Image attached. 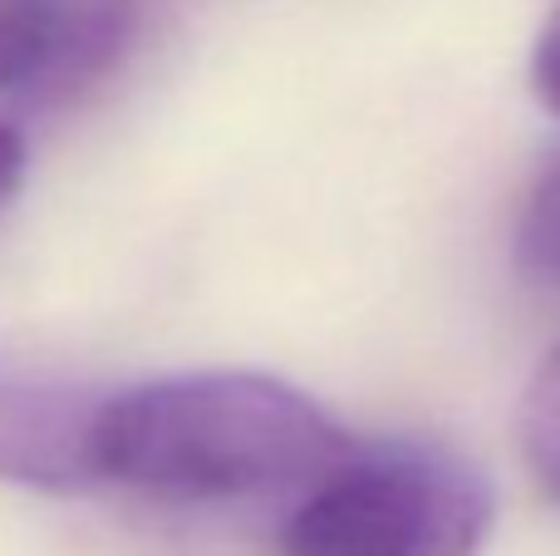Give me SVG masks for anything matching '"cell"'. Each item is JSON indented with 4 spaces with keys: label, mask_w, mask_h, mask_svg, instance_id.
<instances>
[{
    "label": "cell",
    "mask_w": 560,
    "mask_h": 556,
    "mask_svg": "<svg viewBox=\"0 0 560 556\" xmlns=\"http://www.w3.org/2000/svg\"><path fill=\"white\" fill-rule=\"evenodd\" d=\"M349 449V433L295 384L202 370L104 394L89 453L94 483L163 502H222L319 478Z\"/></svg>",
    "instance_id": "1"
},
{
    "label": "cell",
    "mask_w": 560,
    "mask_h": 556,
    "mask_svg": "<svg viewBox=\"0 0 560 556\" xmlns=\"http://www.w3.org/2000/svg\"><path fill=\"white\" fill-rule=\"evenodd\" d=\"M497 518L487 478L443 449H349L280 528L285 556H477Z\"/></svg>",
    "instance_id": "2"
},
{
    "label": "cell",
    "mask_w": 560,
    "mask_h": 556,
    "mask_svg": "<svg viewBox=\"0 0 560 556\" xmlns=\"http://www.w3.org/2000/svg\"><path fill=\"white\" fill-rule=\"evenodd\" d=\"M138 0H0V94H69L124 59Z\"/></svg>",
    "instance_id": "3"
},
{
    "label": "cell",
    "mask_w": 560,
    "mask_h": 556,
    "mask_svg": "<svg viewBox=\"0 0 560 556\" xmlns=\"http://www.w3.org/2000/svg\"><path fill=\"white\" fill-rule=\"evenodd\" d=\"M104 394L0 364V478L69 493L94 483V419Z\"/></svg>",
    "instance_id": "4"
},
{
    "label": "cell",
    "mask_w": 560,
    "mask_h": 556,
    "mask_svg": "<svg viewBox=\"0 0 560 556\" xmlns=\"http://www.w3.org/2000/svg\"><path fill=\"white\" fill-rule=\"evenodd\" d=\"M516 266L560 291V153L536 173L516 217Z\"/></svg>",
    "instance_id": "5"
},
{
    "label": "cell",
    "mask_w": 560,
    "mask_h": 556,
    "mask_svg": "<svg viewBox=\"0 0 560 556\" xmlns=\"http://www.w3.org/2000/svg\"><path fill=\"white\" fill-rule=\"evenodd\" d=\"M522 453L560 498V345L541 360L522 399Z\"/></svg>",
    "instance_id": "6"
},
{
    "label": "cell",
    "mask_w": 560,
    "mask_h": 556,
    "mask_svg": "<svg viewBox=\"0 0 560 556\" xmlns=\"http://www.w3.org/2000/svg\"><path fill=\"white\" fill-rule=\"evenodd\" d=\"M532 84H536V99L560 118V0L556 10L546 15L541 35H536V49H532Z\"/></svg>",
    "instance_id": "7"
},
{
    "label": "cell",
    "mask_w": 560,
    "mask_h": 556,
    "mask_svg": "<svg viewBox=\"0 0 560 556\" xmlns=\"http://www.w3.org/2000/svg\"><path fill=\"white\" fill-rule=\"evenodd\" d=\"M20 173H25V138H20L10 124H0V207H5V197L15 193Z\"/></svg>",
    "instance_id": "8"
}]
</instances>
